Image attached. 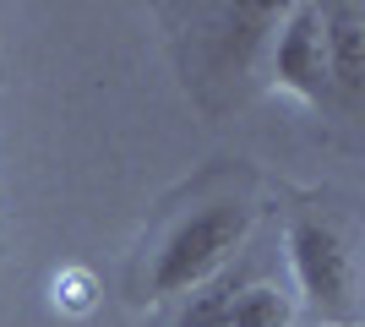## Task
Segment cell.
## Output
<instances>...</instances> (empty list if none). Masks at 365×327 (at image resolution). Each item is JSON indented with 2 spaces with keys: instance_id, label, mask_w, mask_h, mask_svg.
Here are the masks:
<instances>
[{
  "instance_id": "cell-1",
  "label": "cell",
  "mask_w": 365,
  "mask_h": 327,
  "mask_svg": "<svg viewBox=\"0 0 365 327\" xmlns=\"http://www.w3.org/2000/svg\"><path fill=\"white\" fill-rule=\"evenodd\" d=\"M251 207L245 202H213L191 213L185 224H175V234L164 240L158 251V262H153V295H197L202 284H213L224 273V262L235 251L245 246V234H251Z\"/></svg>"
},
{
  "instance_id": "cell-2",
  "label": "cell",
  "mask_w": 365,
  "mask_h": 327,
  "mask_svg": "<svg viewBox=\"0 0 365 327\" xmlns=\"http://www.w3.org/2000/svg\"><path fill=\"white\" fill-rule=\"evenodd\" d=\"M289 262L300 279V295L327 322H354V262L333 218L300 213L289 224Z\"/></svg>"
},
{
  "instance_id": "cell-3",
  "label": "cell",
  "mask_w": 365,
  "mask_h": 327,
  "mask_svg": "<svg viewBox=\"0 0 365 327\" xmlns=\"http://www.w3.org/2000/svg\"><path fill=\"white\" fill-rule=\"evenodd\" d=\"M273 82L284 93L305 98V104H322L327 98V44H322V11L317 6H294L284 33L273 44Z\"/></svg>"
},
{
  "instance_id": "cell-4",
  "label": "cell",
  "mask_w": 365,
  "mask_h": 327,
  "mask_svg": "<svg viewBox=\"0 0 365 327\" xmlns=\"http://www.w3.org/2000/svg\"><path fill=\"white\" fill-rule=\"evenodd\" d=\"M322 44H327V82H338L354 104L365 93V11L360 6L322 11Z\"/></svg>"
},
{
  "instance_id": "cell-5",
  "label": "cell",
  "mask_w": 365,
  "mask_h": 327,
  "mask_svg": "<svg viewBox=\"0 0 365 327\" xmlns=\"http://www.w3.org/2000/svg\"><path fill=\"white\" fill-rule=\"evenodd\" d=\"M289 322H294V311L278 284H235L218 327H289Z\"/></svg>"
},
{
  "instance_id": "cell-6",
  "label": "cell",
  "mask_w": 365,
  "mask_h": 327,
  "mask_svg": "<svg viewBox=\"0 0 365 327\" xmlns=\"http://www.w3.org/2000/svg\"><path fill=\"white\" fill-rule=\"evenodd\" d=\"M93 300H98V284H93L88 267H61L55 273V306L61 311H93Z\"/></svg>"
}]
</instances>
